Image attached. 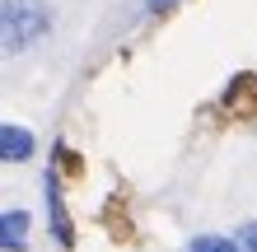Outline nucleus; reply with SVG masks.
Wrapping results in <instances>:
<instances>
[{
	"instance_id": "1",
	"label": "nucleus",
	"mask_w": 257,
	"mask_h": 252,
	"mask_svg": "<svg viewBox=\"0 0 257 252\" xmlns=\"http://www.w3.org/2000/svg\"><path fill=\"white\" fill-rule=\"evenodd\" d=\"M52 33V5L47 0H0V61L24 56Z\"/></svg>"
},
{
	"instance_id": "2",
	"label": "nucleus",
	"mask_w": 257,
	"mask_h": 252,
	"mask_svg": "<svg viewBox=\"0 0 257 252\" xmlns=\"http://www.w3.org/2000/svg\"><path fill=\"white\" fill-rule=\"evenodd\" d=\"M38 150L33 131L28 126H14V122H0V164H28Z\"/></svg>"
},
{
	"instance_id": "3",
	"label": "nucleus",
	"mask_w": 257,
	"mask_h": 252,
	"mask_svg": "<svg viewBox=\"0 0 257 252\" xmlns=\"http://www.w3.org/2000/svg\"><path fill=\"white\" fill-rule=\"evenodd\" d=\"M28 210H5L0 215V252H28Z\"/></svg>"
},
{
	"instance_id": "4",
	"label": "nucleus",
	"mask_w": 257,
	"mask_h": 252,
	"mask_svg": "<svg viewBox=\"0 0 257 252\" xmlns=\"http://www.w3.org/2000/svg\"><path fill=\"white\" fill-rule=\"evenodd\" d=\"M47 215H52V238L70 247V219H66V201H61V177L47 173Z\"/></svg>"
},
{
	"instance_id": "5",
	"label": "nucleus",
	"mask_w": 257,
	"mask_h": 252,
	"mask_svg": "<svg viewBox=\"0 0 257 252\" xmlns=\"http://www.w3.org/2000/svg\"><path fill=\"white\" fill-rule=\"evenodd\" d=\"M187 252H238V243L224 238V233H196L187 243Z\"/></svg>"
},
{
	"instance_id": "6",
	"label": "nucleus",
	"mask_w": 257,
	"mask_h": 252,
	"mask_svg": "<svg viewBox=\"0 0 257 252\" xmlns=\"http://www.w3.org/2000/svg\"><path fill=\"white\" fill-rule=\"evenodd\" d=\"M234 243H238V252H257V219H248V224L234 233Z\"/></svg>"
},
{
	"instance_id": "7",
	"label": "nucleus",
	"mask_w": 257,
	"mask_h": 252,
	"mask_svg": "<svg viewBox=\"0 0 257 252\" xmlns=\"http://www.w3.org/2000/svg\"><path fill=\"white\" fill-rule=\"evenodd\" d=\"M173 5H178V0H150V5H145V10H150V14H169Z\"/></svg>"
}]
</instances>
